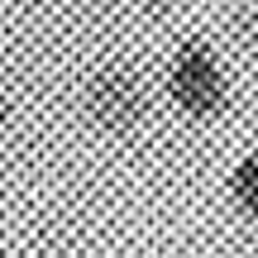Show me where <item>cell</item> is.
<instances>
[{"label": "cell", "instance_id": "obj_5", "mask_svg": "<svg viewBox=\"0 0 258 258\" xmlns=\"http://www.w3.org/2000/svg\"><path fill=\"white\" fill-rule=\"evenodd\" d=\"M249 5H258V0H249Z\"/></svg>", "mask_w": 258, "mask_h": 258}, {"label": "cell", "instance_id": "obj_1", "mask_svg": "<svg viewBox=\"0 0 258 258\" xmlns=\"http://www.w3.org/2000/svg\"><path fill=\"white\" fill-rule=\"evenodd\" d=\"M163 91L167 105H172L182 120L206 124L230 105V77H225V62L215 57L211 43L201 38H182L167 57V72H163Z\"/></svg>", "mask_w": 258, "mask_h": 258}, {"label": "cell", "instance_id": "obj_4", "mask_svg": "<svg viewBox=\"0 0 258 258\" xmlns=\"http://www.w3.org/2000/svg\"><path fill=\"white\" fill-rule=\"evenodd\" d=\"M5 115H10V96H5V82H0V124H5Z\"/></svg>", "mask_w": 258, "mask_h": 258}, {"label": "cell", "instance_id": "obj_3", "mask_svg": "<svg viewBox=\"0 0 258 258\" xmlns=\"http://www.w3.org/2000/svg\"><path fill=\"white\" fill-rule=\"evenodd\" d=\"M225 191H230L234 211H239L244 220L258 225V148H249V153H244L239 163L230 167V177H225Z\"/></svg>", "mask_w": 258, "mask_h": 258}, {"label": "cell", "instance_id": "obj_2", "mask_svg": "<svg viewBox=\"0 0 258 258\" xmlns=\"http://www.w3.org/2000/svg\"><path fill=\"white\" fill-rule=\"evenodd\" d=\"M82 105H86V120H91L101 134H134L139 124L148 120V86L139 72L110 62V67H96L86 77V91H82Z\"/></svg>", "mask_w": 258, "mask_h": 258}]
</instances>
